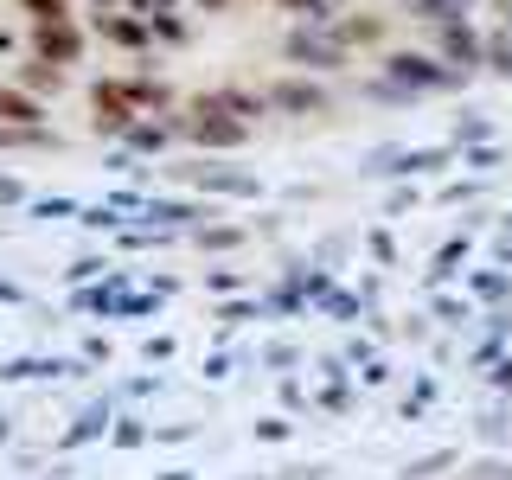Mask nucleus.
Listing matches in <instances>:
<instances>
[{"instance_id":"423d86ee","label":"nucleus","mask_w":512,"mask_h":480,"mask_svg":"<svg viewBox=\"0 0 512 480\" xmlns=\"http://www.w3.org/2000/svg\"><path fill=\"white\" fill-rule=\"evenodd\" d=\"M32 13H39V20H58V0H32Z\"/></svg>"},{"instance_id":"f03ea898","label":"nucleus","mask_w":512,"mask_h":480,"mask_svg":"<svg viewBox=\"0 0 512 480\" xmlns=\"http://www.w3.org/2000/svg\"><path fill=\"white\" fill-rule=\"evenodd\" d=\"M269 96H276L282 109H320V90H308V84H276Z\"/></svg>"},{"instance_id":"6e6552de","label":"nucleus","mask_w":512,"mask_h":480,"mask_svg":"<svg viewBox=\"0 0 512 480\" xmlns=\"http://www.w3.org/2000/svg\"><path fill=\"white\" fill-rule=\"evenodd\" d=\"M141 7H148V0H141Z\"/></svg>"},{"instance_id":"7ed1b4c3","label":"nucleus","mask_w":512,"mask_h":480,"mask_svg":"<svg viewBox=\"0 0 512 480\" xmlns=\"http://www.w3.org/2000/svg\"><path fill=\"white\" fill-rule=\"evenodd\" d=\"M39 52H45V58H77V32H71V26H64V32H58V26H45Z\"/></svg>"},{"instance_id":"39448f33","label":"nucleus","mask_w":512,"mask_h":480,"mask_svg":"<svg viewBox=\"0 0 512 480\" xmlns=\"http://www.w3.org/2000/svg\"><path fill=\"white\" fill-rule=\"evenodd\" d=\"M288 52H295V58H320V64H333V58H340V52H333V45H314V39H295V45H288Z\"/></svg>"},{"instance_id":"0eeeda50","label":"nucleus","mask_w":512,"mask_h":480,"mask_svg":"<svg viewBox=\"0 0 512 480\" xmlns=\"http://www.w3.org/2000/svg\"><path fill=\"white\" fill-rule=\"evenodd\" d=\"M282 7H314V13H333V0H282Z\"/></svg>"},{"instance_id":"20e7f679","label":"nucleus","mask_w":512,"mask_h":480,"mask_svg":"<svg viewBox=\"0 0 512 480\" xmlns=\"http://www.w3.org/2000/svg\"><path fill=\"white\" fill-rule=\"evenodd\" d=\"M0 116H7V122H32V116H39V109H32V103H26V96H13V90H0Z\"/></svg>"},{"instance_id":"f257e3e1","label":"nucleus","mask_w":512,"mask_h":480,"mask_svg":"<svg viewBox=\"0 0 512 480\" xmlns=\"http://www.w3.org/2000/svg\"><path fill=\"white\" fill-rule=\"evenodd\" d=\"M397 77H410V84H448V71H436L429 58H397Z\"/></svg>"}]
</instances>
